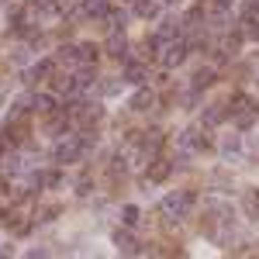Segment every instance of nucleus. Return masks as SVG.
Masks as SVG:
<instances>
[{
  "mask_svg": "<svg viewBox=\"0 0 259 259\" xmlns=\"http://www.w3.org/2000/svg\"><path fill=\"white\" fill-rule=\"evenodd\" d=\"M90 149V139L87 135H66V139L56 145V162H76L87 156Z\"/></svg>",
  "mask_w": 259,
  "mask_h": 259,
  "instance_id": "nucleus-1",
  "label": "nucleus"
},
{
  "mask_svg": "<svg viewBox=\"0 0 259 259\" xmlns=\"http://www.w3.org/2000/svg\"><path fill=\"white\" fill-rule=\"evenodd\" d=\"M152 90H139V94H135V97H132V107H135V111H149V107H152Z\"/></svg>",
  "mask_w": 259,
  "mask_h": 259,
  "instance_id": "nucleus-14",
  "label": "nucleus"
},
{
  "mask_svg": "<svg viewBox=\"0 0 259 259\" xmlns=\"http://www.w3.org/2000/svg\"><path fill=\"white\" fill-rule=\"evenodd\" d=\"M0 149H4V142H0Z\"/></svg>",
  "mask_w": 259,
  "mask_h": 259,
  "instance_id": "nucleus-26",
  "label": "nucleus"
},
{
  "mask_svg": "<svg viewBox=\"0 0 259 259\" xmlns=\"http://www.w3.org/2000/svg\"><path fill=\"white\" fill-rule=\"evenodd\" d=\"M135 14H139L142 21L159 18V4H156V0H135Z\"/></svg>",
  "mask_w": 259,
  "mask_h": 259,
  "instance_id": "nucleus-8",
  "label": "nucleus"
},
{
  "mask_svg": "<svg viewBox=\"0 0 259 259\" xmlns=\"http://www.w3.org/2000/svg\"><path fill=\"white\" fill-rule=\"evenodd\" d=\"M139 207H135V204H124V207H121V221H124V225H128V228H135V225H139Z\"/></svg>",
  "mask_w": 259,
  "mask_h": 259,
  "instance_id": "nucleus-16",
  "label": "nucleus"
},
{
  "mask_svg": "<svg viewBox=\"0 0 259 259\" xmlns=\"http://www.w3.org/2000/svg\"><path fill=\"white\" fill-rule=\"evenodd\" d=\"M124 80H128V83H139V87H142V83L149 80V69H145V66H139V62H132V66L124 69Z\"/></svg>",
  "mask_w": 259,
  "mask_h": 259,
  "instance_id": "nucleus-11",
  "label": "nucleus"
},
{
  "mask_svg": "<svg viewBox=\"0 0 259 259\" xmlns=\"http://www.w3.org/2000/svg\"><path fill=\"white\" fill-rule=\"evenodd\" d=\"M45 76H52V59H41V62H35L28 73H24V80L28 83H35V80H45Z\"/></svg>",
  "mask_w": 259,
  "mask_h": 259,
  "instance_id": "nucleus-7",
  "label": "nucleus"
},
{
  "mask_svg": "<svg viewBox=\"0 0 259 259\" xmlns=\"http://www.w3.org/2000/svg\"><path fill=\"white\" fill-rule=\"evenodd\" d=\"M83 11H87V18H107V14H111L104 0H87V4H83Z\"/></svg>",
  "mask_w": 259,
  "mask_h": 259,
  "instance_id": "nucleus-13",
  "label": "nucleus"
},
{
  "mask_svg": "<svg viewBox=\"0 0 259 259\" xmlns=\"http://www.w3.org/2000/svg\"><path fill=\"white\" fill-rule=\"evenodd\" d=\"M107 52H111L114 59H124V56H128V41H124V35H111V38H107Z\"/></svg>",
  "mask_w": 259,
  "mask_h": 259,
  "instance_id": "nucleus-10",
  "label": "nucleus"
},
{
  "mask_svg": "<svg viewBox=\"0 0 259 259\" xmlns=\"http://www.w3.org/2000/svg\"><path fill=\"white\" fill-rule=\"evenodd\" d=\"M187 52H190V49H187V41H177V38H173V41H169V49L162 52V62L173 69V66H180V62L187 59Z\"/></svg>",
  "mask_w": 259,
  "mask_h": 259,
  "instance_id": "nucleus-3",
  "label": "nucleus"
},
{
  "mask_svg": "<svg viewBox=\"0 0 259 259\" xmlns=\"http://www.w3.org/2000/svg\"><path fill=\"white\" fill-rule=\"evenodd\" d=\"M221 159H228V162L242 159V139H239V135H228V139H221Z\"/></svg>",
  "mask_w": 259,
  "mask_h": 259,
  "instance_id": "nucleus-4",
  "label": "nucleus"
},
{
  "mask_svg": "<svg viewBox=\"0 0 259 259\" xmlns=\"http://www.w3.org/2000/svg\"><path fill=\"white\" fill-rule=\"evenodd\" d=\"M221 118H225V107H218V104H214V107H207V111H204V128L221 124Z\"/></svg>",
  "mask_w": 259,
  "mask_h": 259,
  "instance_id": "nucleus-15",
  "label": "nucleus"
},
{
  "mask_svg": "<svg viewBox=\"0 0 259 259\" xmlns=\"http://www.w3.org/2000/svg\"><path fill=\"white\" fill-rule=\"evenodd\" d=\"M24 4H35V0H24ZM38 4H41V0H38Z\"/></svg>",
  "mask_w": 259,
  "mask_h": 259,
  "instance_id": "nucleus-25",
  "label": "nucleus"
},
{
  "mask_svg": "<svg viewBox=\"0 0 259 259\" xmlns=\"http://www.w3.org/2000/svg\"><path fill=\"white\" fill-rule=\"evenodd\" d=\"M194 194H187V190H177V194H166L162 197V214H166V221H173V218H183L190 207H194Z\"/></svg>",
  "mask_w": 259,
  "mask_h": 259,
  "instance_id": "nucleus-2",
  "label": "nucleus"
},
{
  "mask_svg": "<svg viewBox=\"0 0 259 259\" xmlns=\"http://www.w3.org/2000/svg\"><path fill=\"white\" fill-rule=\"evenodd\" d=\"M7 24H11V28H24V14H21L18 7H14V11L7 14Z\"/></svg>",
  "mask_w": 259,
  "mask_h": 259,
  "instance_id": "nucleus-19",
  "label": "nucleus"
},
{
  "mask_svg": "<svg viewBox=\"0 0 259 259\" xmlns=\"http://www.w3.org/2000/svg\"><path fill=\"white\" fill-rule=\"evenodd\" d=\"M242 207H245V214H249L252 221H259V190H249L245 200H242Z\"/></svg>",
  "mask_w": 259,
  "mask_h": 259,
  "instance_id": "nucleus-12",
  "label": "nucleus"
},
{
  "mask_svg": "<svg viewBox=\"0 0 259 259\" xmlns=\"http://www.w3.org/2000/svg\"><path fill=\"white\" fill-rule=\"evenodd\" d=\"M21 259H49V252H45V249H28Z\"/></svg>",
  "mask_w": 259,
  "mask_h": 259,
  "instance_id": "nucleus-21",
  "label": "nucleus"
},
{
  "mask_svg": "<svg viewBox=\"0 0 259 259\" xmlns=\"http://www.w3.org/2000/svg\"><path fill=\"white\" fill-rule=\"evenodd\" d=\"M249 31H252V38H259V24H252V28H249Z\"/></svg>",
  "mask_w": 259,
  "mask_h": 259,
  "instance_id": "nucleus-23",
  "label": "nucleus"
},
{
  "mask_svg": "<svg viewBox=\"0 0 259 259\" xmlns=\"http://www.w3.org/2000/svg\"><path fill=\"white\" fill-rule=\"evenodd\" d=\"M214 80H218V76H214V69H197V76H194V90H200V87H211Z\"/></svg>",
  "mask_w": 259,
  "mask_h": 259,
  "instance_id": "nucleus-17",
  "label": "nucleus"
},
{
  "mask_svg": "<svg viewBox=\"0 0 259 259\" xmlns=\"http://www.w3.org/2000/svg\"><path fill=\"white\" fill-rule=\"evenodd\" d=\"M114 245H118V249L124 252V256H135V252L142 249L139 242H135V235H132V232H121V228L114 232Z\"/></svg>",
  "mask_w": 259,
  "mask_h": 259,
  "instance_id": "nucleus-6",
  "label": "nucleus"
},
{
  "mask_svg": "<svg viewBox=\"0 0 259 259\" xmlns=\"http://www.w3.org/2000/svg\"><path fill=\"white\" fill-rule=\"evenodd\" d=\"M107 18L114 21V28H124V24H128V14H124V11H111Z\"/></svg>",
  "mask_w": 259,
  "mask_h": 259,
  "instance_id": "nucleus-20",
  "label": "nucleus"
},
{
  "mask_svg": "<svg viewBox=\"0 0 259 259\" xmlns=\"http://www.w3.org/2000/svg\"><path fill=\"white\" fill-rule=\"evenodd\" d=\"M232 4H235V0H214V7H218V11H228Z\"/></svg>",
  "mask_w": 259,
  "mask_h": 259,
  "instance_id": "nucleus-22",
  "label": "nucleus"
},
{
  "mask_svg": "<svg viewBox=\"0 0 259 259\" xmlns=\"http://www.w3.org/2000/svg\"><path fill=\"white\" fill-rule=\"evenodd\" d=\"M94 59H97V45H94V41H80V45H76V62L90 66Z\"/></svg>",
  "mask_w": 259,
  "mask_h": 259,
  "instance_id": "nucleus-9",
  "label": "nucleus"
},
{
  "mask_svg": "<svg viewBox=\"0 0 259 259\" xmlns=\"http://www.w3.org/2000/svg\"><path fill=\"white\" fill-rule=\"evenodd\" d=\"M132 4H135V0H132Z\"/></svg>",
  "mask_w": 259,
  "mask_h": 259,
  "instance_id": "nucleus-27",
  "label": "nucleus"
},
{
  "mask_svg": "<svg viewBox=\"0 0 259 259\" xmlns=\"http://www.w3.org/2000/svg\"><path fill=\"white\" fill-rule=\"evenodd\" d=\"M41 183H45V187H59L62 173H56V169H52V173H41Z\"/></svg>",
  "mask_w": 259,
  "mask_h": 259,
  "instance_id": "nucleus-18",
  "label": "nucleus"
},
{
  "mask_svg": "<svg viewBox=\"0 0 259 259\" xmlns=\"http://www.w3.org/2000/svg\"><path fill=\"white\" fill-rule=\"evenodd\" d=\"M162 4H180V0H162Z\"/></svg>",
  "mask_w": 259,
  "mask_h": 259,
  "instance_id": "nucleus-24",
  "label": "nucleus"
},
{
  "mask_svg": "<svg viewBox=\"0 0 259 259\" xmlns=\"http://www.w3.org/2000/svg\"><path fill=\"white\" fill-rule=\"evenodd\" d=\"M166 177H169V162L166 159H152L145 166V180H149V183H162Z\"/></svg>",
  "mask_w": 259,
  "mask_h": 259,
  "instance_id": "nucleus-5",
  "label": "nucleus"
}]
</instances>
